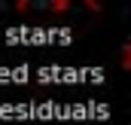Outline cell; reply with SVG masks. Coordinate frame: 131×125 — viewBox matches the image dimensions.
Masks as SVG:
<instances>
[{"mask_svg": "<svg viewBox=\"0 0 131 125\" xmlns=\"http://www.w3.org/2000/svg\"><path fill=\"white\" fill-rule=\"evenodd\" d=\"M67 6H70V3H64V0H61V3H52V9H55V12H64Z\"/></svg>", "mask_w": 131, "mask_h": 125, "instance_id": "1", "label": "cell"}]
</instances>
